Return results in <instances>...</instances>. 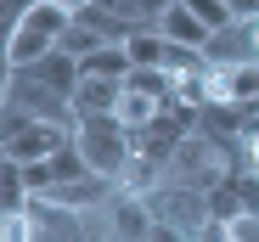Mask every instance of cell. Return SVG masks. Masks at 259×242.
<instances>
[{"instance_id": "10", "label": "cell", "mask_w": 259, "mask_h": 242, "mask_svg": "<svg viewBox=\"0 0 259 242\" xmlns=\"http://www.w3.org/2000/svg\"><path fill=\"white\" fill-rule=\"evenodd\" d=\"M130 68H136V62H130L124 45H96L91 57H79V73L84 79H130Z\"/></svg>"}, {"instance_id": "16", "label": "cell", "mask_w": 259, "mask_h": 242, "mask_svg": "<svg viewBox=\"0 0 259 242\" xmlns=\"http://www.w3.org/2000/svg\"><path fill=\"white\" fill-rule=\"evenodd\" d=\"M169 6H175V0H136V17H141V23H158Z\"/></svg>"}, {"instance_id": "19", "label": "cell", "mask_w": 259, "mask_h": 242, "mask_svg": "<svg viewBox=\"0 0 259 242\" xmlns=\"http://www.w3.org/2000/svg\"><path fill=\"white\" fill-rule=\"evenodd\" d=\"M107 242H124V236H107Z\"/></svg>"}, {"instance_id": "13", "label": "cell", "mask_w": 259, "mask_h": 242, "mask_svg": "<svg viewBox=\"0 0 259 242\" xmlns=\"http://www.w3.org/2000/svg\"><path fill=\"white\" fill-rule=\"evenodd\" d=\"M34 6V0H0V57H12V34L23 23V12Z\"/></svg>"}, {"instance_id": "17", "label": "cell", "mask_w": 259, "mask_h": 242, "mask_svg": "<svg viewBox=\"0 0 259 242\" xmlns=\"http://www.w3.org/2000/svg\"><path fill=\"white\" fill-rule=\"evenodd\" d=\"M226 6H231V17H237V23H248V17H259V0H226Z\"/></svg>"}, {"instance_id": "3", "label": "cell", "mask_w": 259, "mask_h": 242, "mask_svg": "<svg viewBox=\"0 0 259 242\" xmlns=\"http://www.w3.org/2000/svg\"><path fill=\"white\" fill-rule=\"evenodd\" d=\"M68 23H73V12L62 0H34L23 12V23H17V34H12V68H34L39 57H51L62 45Z\"/></svg>"}, {"instance_id": "7", "label": "cell", "mask_w": 259, "mask_h": 242, "mask_svg": "<svg viewBox=\"0 0 259 242\" xmlns=\"http://www.w3.org/2000/svg\"><path fill=\"white\" fill-rule=\"evenodd\" d=\"M118 96H124V79H79V90H73V118L113 113Z\"/></svg>"}, {"instance_id": "6", "label": "cell", "mask_w": 259, "mask_h": 242, "mask_svg": "<svg viewBox=\"0 0 259 242\" xmlns=\"http://www.w3.org/2000/svg\"><path fill=\"white\" fill-rule=\"evenodd\" d=\"M158 34L169 39V45H186V51H203L208 39H214V28H208L197 12H186L181 0H175V6H169V12L158 17Z\"/></svg>"}, {"instance_id": "12", "label": "cell", "mask_w": 259, "mask_h": 242, "mask_svg": "<svg viewBox=\"0 0 259 242\" xmlns=\"http://www.w3.org/2000/svg\"><path fill=\"white\" fill-rule=\"evenodd\" d=\"M96 45H107V39H102L91 23H79V17H73V23H68V34H62V51H68V57H91Z\"/></svg>"}, {"instance_id": "8", "label": "cell", "mask_w": 259, "mask_h": 242, "mask_svg": "<svg viewBox=\"0 0 259 242\" xmlns=\"http://www.w3.org/2000/svg\"><path fill=\"white\" fill-rule=\"evenodd\" d=\"M34 203V186H28V169L17 164V158L0 152V214H23Z\"/></svg>"}, {"instance_id": "14", "label": "cell", "mask_w": 259, "mask_h": 242, "mask_svg": "<svg viewBox=\"0 0 259 242\" xmlns=\"http://www.w3.org/2000/svg\"><path fill=\"white\" fill-rule=\"evenodd\" d=\"M0 242H39L34 214H28V209H23V214H0Z\"/></svg>"}, {"instance_id": "2", "label": "cell", "mask_w": 259, "mask_h": 242, "mask_svg": "<svg viewBox=\"0 0 259 242\" xmlns=\"http://www.w3.org/2000/svg\"><path fill=\"white\" fill-rule=\"evenodd\" d=\"M163 169H169V186H186V191H203V197H208L237 164H231V152L214 141V135H186Z\"/></svg>"}, {"instance_id": "1", "label": "cell", "mask_w": 259, "mask_h": 242, "mask_svg": "<svg viewBox=\"0 0 259 242\" xmlns=\"http://www.w3.org/2000/svg\"><path fill=\"white\" fill-rule=\"evenodd\" d=\"M73 147L84 152L91 175L118 180L130 169V130L118 124L113 113H91V118H73Z\"/></svg>"}, {"instance_id": "15", "label": "cell", "mask_w": 259, "mask_h": 242, "mask_svg": "<svg viewBox=\"0 0 259 242\" xmlns=\"http://www.w3.org/2000/svg\"><path fill=\"white\" fill-rule=\"evenodd\" d=\"M181 6H186V12H197V17H203V23H208L214 34H220L226 23H237V17H231V6H226V0H181Z\"/></svg>"}, {"instance_id": "18", "label": "cell", "mask_w": 259, "mask_h": 242, "mask_svg": "<svg viewBox=\"0 0 259 242\" xmlns=\"http://www.w3.org/2000/svg\"><path fill=\"white\" fill-rule=\"evenodd\" d=\"M62 6H68V12H84V6H91V0H62Z\"/></svg>"}, {"instance_id": "5", "label": "cell", "mask_w": 259, "mask_h": 242, "mask_svg": "<svg viewBox=\"0 0 259 242\" xmlns=\"http://www.w3.org/2000/svg\"><path fill=\"white\" fill-rule=\"evenodd\" d=\"M107 214H113V220H107V236L147 242V231H152V209H147V197H136V191H118Z\"/></svg>"}, {"instance_id": "4", "label": "cell", "mask_w": 259, "mask_h": 242, "mask_svg": "<svg viewBox=\"0 0 259 242\" xmlns=\"http://www.w3.org/2000/svg\"><path fill=\"white\" fill-rule=\"evenodd\" d=\"M73 141L68 124H39V118H12V113H0V152L17 158V164H46L51 152H62Z\"/></svg>"}, {"instance_id": "11", "label": "cell", "mask_w": 259, "mask_h": 242, "mask_svg": "<svg viewBox=\"0 0 259 242\" xmlns=\"http://www.w3.org/2000/svg\"><path fill=\"white\" fill-rule=\"evenodd\" d=\"M158 113H169V107H163V102H152V96H141V90H130V85H124V96H118V107H113V118H118L124 130H141V124H152Z\"/></svg>"}, {"instance_id": "9", "label": "cell", "mask_w": 259, "mask_h": 242, "mask_svg": "<svg viewBox=\"0 0 259 242\" xmlns=\"http://www.w3.org/2000/svg\"><path fill=\"white\" fill-rule=\"evenodd\" d=\"M124 51H130L136 68H163V62H169V39L158 34V23H136L130 39H124Z\"/></svg>"}]
</instances>
